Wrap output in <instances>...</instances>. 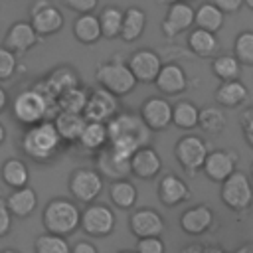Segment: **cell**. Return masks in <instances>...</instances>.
Segmentation results:
<instances>
[{
  "label": "cell",
  "mask_w": 253,
  "mask_h": 253,
  "mask_svg": "<svg viewBox=\"0 0 253 253\" xmlns=\"http://www.w3.org/2000/svg\"><path fill=\"white\" fill-rule=\"evenodd\" d=\"M223 14H233L243 8V0H211Z\"/></svg>",
  "instance_id": "cell-46"
},
{
  "label": "cell",
  "mask_w": 253,
  "mask_h": 253,
  "mask_svg": "<svg viewBox=\"0 0 253 253\" xmlns=\"http://www.w3.org/2000/svg\"><path fill=\"white\" fill-rule=\"evenodd\" d=\"M79 227L91 237H107L115 231V213L105 204H87L81 211Z\"/></svg>",
  "instance_id": "cell-9"
},
{
  "label": "cell",
  "mask_w": 253,
  "mask_h": 253,
  "mask_svg": "<svg viewBox=\"0 0 253 253\" xmlns=\"http://www.w3.org/2000/svg\"><path fill=\"white\" fill-rule=\"evenodd\" d=\"M97 172L109 180H121L130 174V158L117 156L109 146L97 152Z\"/></svg>",
  "instance_id": "cell-21"
},
{
  "label": "cell",
  "mask_w": 253,
  "mask_h": 253,
  "mask_svg": "<svg viewBox=\"0 0 253 253\" xmlns=\"http://www.w3.org/2000/svg\"><path fill=\"white\" fill-rule=\"evenodd\" d=\"M194 26V8L190 2H172L168 4L166 16L160 24L162 36L172 40L176 36H180L182 32L190 30Z\"/></svg>",
  "instance_id": "cell-14"
},
{
  "label": "cell",
  "mask_w": 253,
  "mask_h": 253,
  "mask_svg": "<svg viewBox=\"0 0 253 253\" xmlns=\"http://www.w3.org/2000/svg\"><path fill=\"white\" fill-rule=\"evenodd\" d=\"M4 140H6V128H4V125L0 123V146L4 144Z\"/></svg>",
  "instance_id": "cell-50"
},
{
  "label": "cell",
  "mask_w": 253,
  "mask_h": 253,
  "mask_svg": "<svg viewBox=\"0 0 253 253\" xmlns=\"http://www.w3.org/2000/svg\"><path fill=\"white\" fill-rule=\"evenodd\" d=\"M71 245L67 243V239L63 235H55V233H42L36 237L34 241V251L36 253H69Z\"/></svg>",
  "instance_id": "cell-39"
},
{
  "label": "cell",
  "mask_w": 253,
  "mask_h": 253,
  "mask_svg": "<svg viewBox=\"0 0 253 253\" xmlns=\"http://www.w3.org/2000/svg\"><path fill=\"white\" fill-rule=\"evenodd\" d=\"M251 174H253V164H251Z\"/></svg>",
  "instance_id": "cell-55"
},
{
  "label": "cell",
  "mask_w": 253,
  "mask_h": 253,
  "mask_svg": "<svg viewBox=\"0 0 253 253\" xmlns=\"http://www.w3.org/2000/svg\"><path fill=\"white\" fill-rule=\"evenodd\" d=\"M182 253H204V247L202 245H188L182 249Z\"/></svg>",
  "instance_id": "cell-49"
},
{
  "label": "cell",
  "mask_w": 253,
  "mask_h": 253,
  "mask_svg": "<svg viewBox=\"0 0 253 253\" xmlns=\"http://www.w3.org/2000/svg\"><path fill=\"white\" fill-rule=\"evenodd\" d=\"M30 24L40 38H47V36L57 34L63 28L65 18L61 10L49 0H38L30 8Z\"/></svg>",
  "instance_id": "cell-10"
},
{
  "label": "cell",
  "mask_w": 253,
  "mask_h": 253,
  "mask_svg": "<svg viewBox=\"0 0 253 253\" xmlns=\"http://www.w3.org/2000/svg\"><path fill=\"white\" fill-rule=\"evenodd\" d=\"M215 97V103L219 107H225V109H233V107H239L247 101L249 97V91L245 87L243 81L239 79H229V81H221L213 93Z\"/></svg>",
  "instance_id": "cell-27"
},
{
  "label": "cell",
  "mask_w": 253,
  "mask_h": 253,
  "mask_svg": "<svg viewBox=\"0 0 253 253\" xmlns=\"http://www.w3.org/2000/svg\"><path fill=\"white\" fill-rule=\"evenodd\" d=\"M0 178L12 190L24 188L30 184V168L22 158H8L0 166Z\"/></svg>",
  "instance_id": "cell-31"
},
{
  "label": "cell",
  "mask_w": 253,
  "mask_h": 253,
  "mask_svg": "<svg viewBox=\"0 0 253 253\" xmlns=\"http://www.w3.org/2000/svg\"><path fill=\"white\" fill-rule=\"evenodd\" d=\"M136 253H166V245L160 239V235L152 237H138Z\"/></svg>",
  "instance_id": "cell-42"
},
{
  "label": "cell",
  "mask_w": 253,
  "mask_h": 253,
  "mask_svg": "<svg viewBox=\"0 0 253 253\" xmlns=\"http://www.w3.org/2000/svg\"><path fill=\"white\" fill-rule=\"evenodd\" d=\"M241 130H243V136L247 140V144L253 148V107H247L243 113H241Z\"/></svg>",
  "instance_id": "cell-44"
},
{
  "label": "cell",
  "mask_w": 253,
  "mask_h": 253,
  "mask_svg": "<svg viewBox=\"0 0 253 253\" xmlns=\"http://www.w3.org/2000/svg\"><path fill=\"white\" fill-rule=\"evenodd\" d=\"M206 154H208V144L198 134H184L182 138H178L174 146V158L178 160L182 170L190 176L202 170Z\"/></svg>",
  "instance_id": "cell-8"
},
{
  "label": "cell",
  "mask_w": 253,
  "mask_h": 253,
  "mask_svg": "<svg viewBox=\"0 0 253 253\" xmlns=\"http://www.w3.org/2000/svg\"><path fill=\"white\" fill-rule=\"evenodd\" d=\"M10 113L16 123H20L22 126H30L43 119H53V115L57 113V107L51 101H47L36 87H30L20 91L12 99Z\"/></svg>",
  "instance_id": "cell-2"
},
{
  "label": "cell",
  "mask_w": 253,
  "mask_h": 253,
  "mask_svg": "<svg viewBox=\"0 0 253 253\" xmlns=\"http://www.w3.org/2000/svg\"><path fill=\"white\" fill-rule=\"evenodd\" d=\"M79 85V75L73 67L69 65H59L55 69H51L43 79H40L34 87L47 99L55 105V99L59 93L71 89V87H77Z\"/></svg>",
  "instance_id": "cell-12"
},
{
  "label": "cell",
  "mask_w": 253,
  "mask_h": 253,
  "mask_svg": "<svg viewBox=\"0 0 253 253\" xmlns=\"http://www.w3.org/2000/svg\"><path fill=\"white\" fill-rule=\"evenodd\" d=\"M40 40H42V38L36 34V30L32 28L30 22L18 20V22H14V24L8 28L2 45L8 47L10 51H14V53L18 55V53H26V51H30Z\"/></svg>",
  "instance_id": "cell-18"
},
{
  "label": "cell",
  "mask_w": 253,
  "mask_h": 253,
  "mask_svg": "<svg viewBox=\"0 0 253 253\" xmlns=\"http://www.w3.org/2000/svg\"><path fill=\"white\" fill-rule=\"evenodd\" d=\"M69 253H99V251H97V247L91 241H77L69 249Z\"/></svg>",
  "instance_id": "cell-47"
},
{
  "label": "cell",
  "mask_w": 253,
  "mask_h": 253,
  "mask_svg": "<svg viewBox=\"0 0 253 253\" xmlns=\"http://www.w3.org/2000/svg\"><path fill=\"white\" fill-rule=\"evenodd\" d=\"M77 144L83 148V150H89V152H99L101 148H105L109 144V134H107V125L105 123H95V121H87L79 138H77Z\"/></svg>",
  "instance_id": "cell-30"
},
{
  "label": "cell",
  "mask_w": 253,
  "mask_h": 253,
  "mask_svg": "<svg viewBox=\"0 0 253 253\" xmlns=\"http://www.w3.org/2000/svg\"><path fill=\"white\" fill-rule=\"evenodd\" d=\"M99 26H101V36L105 40H115L121 34L123 26V10L119 6H105L99 14Z\"/></svg>",
  "instance_id": "cell-35"
},
{
  "label": "cell",
  "mask_w": 253,
  "mask_h": 253,
  "mask_svg": "<svg viewBox=\"0 0 253 253\" xmlns=\"http://www.w3.org/2000/svg\"><path fill=\"white\" fill-rule=\"evenodd\" d=\"M109 198H111L113 206H117L119 210H132L134 204H136L138 192H136V186L130 180L121 178V180H111Z\"/></svg>",
  "instance_id": "cell-33"
},
{
  "label": "cell",
  "mask_w": 253,
  "mask_h": 253,
  "mask_svg": "<svg viewBox=\"0 0 253 253\" xmlns=\"http://www.w3.org/2000/svg\"><path fill=\"white\" fill-rule=\"evenodd\" d=\"M0 253H20L18 249H12V247H8V249H2Z\"/></svg>",
  "instance_id": "cell-52"
},
{
  "label": "cell",
  "mask_w": 253,
  "mask_h": 253,
  "mask_svg": "<svg viewBox=\"0 0 253 253\" xmlns=\"http://www.w3.org/2000/svg\"><path fill=\"white\" fill-rule=\"evenodd\" d=\"M117 113H119V97L103 87H95L89 91L87 103H85L81 115L85 117V121L107 123Z\"/></svg>",
  "instance_id": "cell-11"
},
{
  "label": "cell",
  "mask_w": 253,
  "mask_h": 253,
  "mask_svg": "<svg viewBox=\"0 0 253 253\" xmlns=\"http://www.w3.org/2000/svg\"><path fill=\"white\" fill-rule=\"evenodd\" d=\"M233 55L241 65H253V30H241L235 36Z\"/></svg>",
  "instance_id": "cell-40"
},
{
  "label": "cell",
  "mask_w": 253,
  "mask_h": 253,
  "mask_svg": "<svg viewBox=\"0 0 253 253\" xmlns=\"http://www.w3.org/2000/svg\"><path fill=\"white\" fill-rule=\"evenodd\" d=\"M225 14L213 4V2H204L194 10V26L208 30V32H219L223 28Z\"/></svg>",
  "instance_id": "cell-32"
},
{
  "label": "cell",
  "mask_w": 253,
  "mask_h": 253,
  "mask_svg": "<svg viewBox=\"0 0 253 253\" xmlns=\"http://www.w3.org/2000/svg\"><path fill=\"white\" fill-rule=\"evenodd\" d=\"M103 176L95 168H75L69 174L67 188L75 202L79 204H91L95 202L103 192Z\"/></svg>",
  "instance_id": "cell-7"
},
{
  "label": "cell",
  "mask_w": 253,
  "mask_h": 253,
  "mask_svg": "<svg viewBox=\"0 0 253 253\" xmlns=\"http://www.w3.org/2000/svg\"><path fill=\"white\" fill-rule=\"evenodd\" d=\"M156 2H158V4H166V6H168V4H172V2H190V0H156Z\"/></svg>",
  "instance_id": "cell-51"
},
{
  "label": "cell",
  "mask_w": 253,
  "mask_h": 253,
  "mask_svg": "<svg viewBox=\"0 0 253 253\" xmlns=\"http://www.w3.org/2000/svg\"><path fill=\"white\" fill-rule=\"evenodd\" d=\"M95 79H97L99 87L111 91L117 97H125L128 93H132L136 87V79L121 55H115L113 59L101 61L95 67Z\"/></svg>",
  "instance_id": "cell-4"
},
{
  "label": "cell",
  "mask_w": 253,
  "mask_h": 253,
  "mask_svg": "<svg viewBox=\"0 0 253 253\" xmlns=\"http://www.w3.org/2000/svg\"><path fill=\"white\" fill-rule=\"evenodd\" d=\"M202 170L211 182L221 184L233 170H237V154L229 148H217L211 152L208 150Z\"/></svg>",
  "instance_id": "cell-15"
},
{
  "label": "cell",
  "mask_w": 253,
  "mask_h": 253,
  "mask_svg": "<svg viewBox=\"0 0 253 253\" xmlns=\"http://www.w3.org/2000/svg\"><path fill=\"white\" fill-rule=\"evenodd\" d=\"M223 107H215V105H208L204 109H200L198 113V126L206 132V134H219L223 132L225 125H227V117L221 111Z\"/></svg>",
  "instance_id": "cell-34"
},
{
  "label": "cell",
  "mask_w": 253,
  "mask_h": 253,
  "mask_svg": "<svg viewBox=\"0 0 253 253\" xmlns=\"http://www.w3.org/2000/svg\"><path fill=\"white\" fill-rule=\"evenodd\" d=\"M154 85L162 95H180L188 89V75L180 63L168 61V63H162L154 79Z\"/></svg>",
  "instance_id": "cell-17"
},
{
  "label": "cell",
  "mask_w": 253,
  "mask_h": 253,
  "mask_svg": "<svg viewBox=\"0 0 253 253\" xmlns=\"http://www.w3.org/2000/svg\"><path fill=\"white\" fill-rule=\"evenodd\" d=\"M117 253H136V251H126V249H123V251H117Z\"/></svg>",
  "instance_id": "cell-54"
},
{
  "label": "cell",
  "mask_w": 253,
  "mask_h": 253,
  "mask_svg": "<svg viewBox=\"0 0 253 253\" xmlns=\"http://www.w3.org/2000/svg\"><path fill=\"white\" fill-rule=\"evenodd\" d=\"M217 36L215 32H208V30H202V28H194L190 34H188V47L194 55L206 59V57H213L217 53Z\"/></svg>",
  "instance_id": "cell-29"
},
{
  "label": "cell",
  "mask_w": 253,
  "mask_h": 253,
  "mask_svg": "<svg viewBox=\"0 0 253 253\" xmlns=\"http://www.w3.org/2000/svg\"><path fill=\"white\" fill-rule=\"evenodd\" d=\"M146 12L138 6H128L126 10H123V26H121V34L119 38L126 43H132L136 42L144 30H146Z\"/></svg>",
  "instance_id": "cell-26"
},
{
  "label": "cell",
  "mask_w": 253,
  "mask_h": 253,
  "mask_svg": "<svg viewBox=\"0 0 253 253\" xmlns=\"http://www.w3.org/2000/svg\"><path fill=\"white\" fill-rule=\"evenodd\" d=\"M128 227L132 235L136 237H152V235H162L164 231V219L158 211L150 208H138L130 213L128 217Z\"/></svg>",
  "instance_id": "cell-20"
},
{
  "label": "cell",
  "mask_w": 253,
  "mask_h": 253,
  "mask_svg": "<svg viewBox=\"0 0 253 253\" xmlns=\"http://www.w3.org/2000/svg\"><path fill=\"white\" fill-rule=\"evenodd\" d=\"M243 6H247L249 10H253V0H243Z\"/></svg>",
  "instance_id": "cell-53"
},
{
  "label": "cell",
  "mask_w": 253,
  "mask_h": 253,
  "mask_svg": "<svg viewBox=\"0 0 253 253\" xmlns=\"http://www.w3.org/2000/svg\"><path fill=\"white\" fill-rule=\"evenodd\" d=\"M18 69V57L14 51H10L8 47L0 45V83L2 81H8L14 77Z\"/></svg>",
  "instance_id": "cell-41"
},
{
  "label": "cell",
  "mask_w": 253,
  "mask_h": 253,
  "mask_svg": "<svg viewBox=\"0 0 253 253\" xmlns=\"http://www.w3.org/2000/svg\"><path fill=\"white\" fill-rule=\"evenodd\" d=\"M126 65H128L130 73L134 75L136 83H154V79L162 67V59L154 49L140 47L130 53V57L126 59Z\"/></svg>",
  "instance_id": "cell-13"
},
{
  "label": "cell",
  "mask_w": 253,
  "mask_h": 253,
  "mask_svg": "<svg viewBox=\"0 0 253 253\" xmlns=\"http://www.w3.org/2000/svg\"><path fill=\"white\" fill-rule=\"evenodd\" d=\"M79 219H81L79 208L75 206V202L67 198H51L42 211L43 229L47 233H55L63 237L79 229Z\"/></svg>",
  "instance_id": "cell-3"
},
{
  "label": "cell",
  "mask_w": 253,
  "mask_h": 253,
  "mask_svg": "<svg viewBox=\"0 0 253 253\" xmlns=\"http://www.w3.org/2000/svg\"><path fill=\"white\" fill-rule=\"evenodd\" d=\"M190 198V190H188V184L176 176V174H166L160 184H158V200L168 206V208H174L182 202H186Z\"/></svg>",
  "instance_id": "cell-25"
},
{
  "label": "cell",
  "mask_w": 253,
  "mask_h": 253,
  "mask_svg": "<svg viewBox=\"0 0 253 253\" xmlns=\"http://www.w3.org/2000/svg\"><path fill=\"white\" fill-rule=\"evenodd\" d=\"M53 125L55 130L59 134V138L63 140V144H73L77 142L83 126H85V117L81 113H69V111H57L53 115Z\"/></svg>",
  "instance_id": "cell-24"
},
{
  "label": "cell",
  "mask_w": 253,
  "mask_h": 253,
  "mask_svg": "<svg viewBox=\"0 0 253 253\" xmlns=\"http://www.w3.org/2000/svg\"><path fill=\"white\" fill-rule=\"evenodd\" d=\"M221 202L231 210V211H245L251 208L253 202V184L245 172L233 170L223 182L219 190Z\"/></svg>",
  "instance_id": "cell-6"
},
{
  "label": "cell",
  "mask_w": 253,
  "mask_h": 253,
  "mask_svg": "<svg viewBox=\"0 0 253 253\" xmlns=\"http://www.w3.org/2000/svg\"><path fill=\"white\" fill-rule=\"evenodd\" d=\"M65 8L73 10L75 14H89L95 12V8L99 6V0H61Z\"/></svg>",
  "instance_id": "cell-43"
},
{
  "label": "cell",
  "mask_w": 253,
  "mask_h": 253,
  "mask_svg": "<svg viewBox=\"0 0 253 253\" xmlns=\"http://www.w3.org/2000/svg\"><path fill=\"white\" fill-rule=\"evenodd\" d=\"M73 38L83 43V45H93L97 43L103 36H101V26H99V18L89 12V14H79L73 22Z\"/></svg>",
  "instance_id": "cell-28"
},
{
  "label": "cell",
  "mask_w": 253,
  "mask_h": 253,
  "mask_svg": "<svg viewBox=\"0 0 253 253\" xmlns=\"http://www.w3.org/2000/svg\"><path fill=\"white\" fill-rule=\"evenodd\" d=\"M105 125H107L109 140L128 138V140H134L138 146H144L148 144L152 134V130L144 125L138 113H117Z\"/></svg>",
  "instance_id": "cell-5"
},
{
  "label": "cell",
  "mask_w": 253,
  "mask_h": 253,
  "mask_svg": "<svg viewBox=\"0 0 253 253\" xmlns=\"http://www.w3.org/2000/svg\"><path fill=\"white\" fill-rule=\"evenodd\" d=\"M10 229H12V213L8 211L6 204L0 202V237L8 235Z\"/></svg>",
  "instance_id": "cell-45"
},
{
  "label": "cell",
  "mask_w": 253,
  "mask_h": 253,
  "mask_svg": "<svg viewBox=\"0 0 253 253\" xmlns=\"http://www.w3.org/2000/svg\"><path fill=\"white\" fill-rule=\"evenodd\" d=\"M160 170H162V158L152 146L144 144V146H138L132 152V156H130V174H134L136 178L152 180Z\"/></svg>",
  "instance_id": "cell-19"
},
{
  "label": "cell",
  "mask_w": 253,
  "mask_h": 253,
  "mask_svg": "<svg viewBox=\"0 0 253 253\" xmlns=\"http://www.w3.org/2000/svg\"><path fill=\"white\" fill-rule=\"evenodd\" d=\"M6 208L12 213V217H30L38 208V194L28 184L24 188H16L6 198Z\"/></svg>",
  "instance_id": "cell-23"
},
{
  "label": "cell",
  "mask_w": 253,
  "mask_h": 253,
  "mask_svg": "<svg viewBox=\"0 0 253 253\" xmlns=\"http://www.w3.org/2000/svg\"><path fill=\"white\" fill-rule=\"evenodd\" d=\"M138 115L150 130H166L172 125V103L166 97H150L140 105Z\"/></svg>",
  "instance_id": "cell-16"
},
{
  "label": "cell",
  "mask_w": 253,
  "mask_h": 253,
  "mask_svg": "<svg viewBox=\"0 0 253 253\" xmlns=\"http://www.w3.org/2000/svg\"><path fill=\"white\" fill-rule=\"evenodd\" d=\"M87 95H89V91L83 89L81 85L71 87V89H67V91H63V93L57 95L55 107H57V111L83 113V107H85V103H87Z\"/></svg>",
  "instance_id": "cell-38"
},
{
  "label": "cell",
  "mask_w": 253,
  "mask_h": 253,
  "mask_svg": "<svg viewBox=\"0 0 253 253\" xmlns=\"http://www.w3.org/2000/svg\"><path fill=\"white\" fill-rule=\"evenodd\" d=\"M198 113L200 109L192 101L182 99L172 105V123L182 130H192L198 126Z\"/></svg>",
  "instance_id": "cell-36"
},
{
  "label": "cell",
  "mask_w": 253,
  "mask_h": 253,
  "mask_svg": "<svg viewBox=\"0 0 253 253\" xmlns=\"http://www.w3.org/2000/svg\"><path fill=\"white\" fill-rule=\"evenodd\" d=\"M22 152L34 162H51L59 156L63 140L59 138L51 119H43L36 125H30L20 136Z\"/></svg>",
  "instance_id": "cell-1"
},
{
  "label": "cell",
  "mask_w": 253,
  "mask_h": 253,
  "mask_svg": "<svg viewBox=\"0 0 253 253\" xmlns=\"http://www.w3.org/2000/svg\"><path fill=\"white\" fill-rule=\"evenodd\" d=\"M211 223H213V211L204 204L188 208L180 215V227L188 235H202L211 227Z\"/></svg>",
  "instance_id": "cell-22"
},
{
  "label": "cell",
  "mask_w": 253,
  "mask_h": 253,
  "mask_svg": "<svg viewBox=\"0 0 253 253\" xmlns=\"http://www.w3.org/2000/svg\"><path fill=\"white\" fill-rule=\"evenodd\" d=\"M211 73L219 81H229V79H239L241 75V63L233 53H221L211 59Z\"/></svg>",
  "instance_id": "cell-37"
},
{
  "label": "cell",
  "mask_w": 253,
  "mask_h": 253,
  "mask_svg": "<svg viewBox=\"0 0 253 253\" xmlns=\"http://www.w3.org/2000/svg\"><path fill=\"white\" fill-rule=\"evenodd\" d=\"M6 105H8V93H6V89L0 85V113L6 109Z\"/></svg>",
  "instance_id": "cell-48"
}]
</instances>
